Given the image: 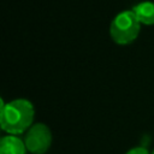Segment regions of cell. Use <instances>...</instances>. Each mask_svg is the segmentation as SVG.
I'll return each instance as SVG.
<instances>
[{"mask_svg": "<svg viewBox=\"0 0 154 154\" xmlns=\"http://www.w3.org/2000/svg\"><path fill=\"white\" fill-rule=\"evenodd\" d=\"M34 106L26 99H16L8 103L1 99L0 125L10 135H19L28 131L34 120Z\"/></svg>", "mask_w": 154, "mask_h": 154, "instance_id": "obj_1", "label": "cell"}, {"mask_svg": "<svg viewBox=\"0 0 154 154\" xmlns=\"http://www.w3.org/2000/svg\"><path fill=\"white\" fill-rule=\"evenodd\" d=\"M141 30V23L132 10L118 13L109 26V35L118 45H129L134 42Z\"/></svg>", "mask_w": 154, "mask_h": 154, "instance_id": "obj_2", "label": "cell"}, {"mask_svg": "<svg viewBox=\"0 0 154 154\" xmlns=\"http://www.w3.org/2000/svg\"><path fill=\"white\" fill-rule=\"evenodd\" d=\"M24 143L26 149L32 154L46 153L52 143V132L49 128L43 123L34 124L25 134Z\"/></svg>", "mask_w": 154, "mask_h": 154, "instance_id": "obj_3", "label": "cell"}, {"mask_svg": "<svg viewBox=\"0 0 154 154\" xmlns=\"http://www.w3.org/2000/svg\"><path fill=\"white\" fill-rule=\"evenodd\" d=\"M26 150L24 141L16 135L4 136L0 141V154H25Z\"/></svg>", "mask_w": 154, "mask_h": 154, "instance_id": "obj_4", "label": "cell"}, {"mask_svg": "<svg viewBox=\"0 0 154 154\" xmlns=\"http://www.w3.org/2000/svg\"><path fill=\"white\" fill-rule=\"evenodd\" d=\"M132 11L141 24L154 25V1H142L137 4Z\"/></svg>", "mask_w": 154, "mask_h": 154, "instance_id": "obj_5", "label": "cell"}, {"mask_svg": "<svg viewBox=\"0 0 154 154\" xmlns=\"http://www.w3.org/2000/svg\"><path fill=\"white\" fill-rule=\"evenodd\" d=\"M126 154H149V152L144 147H135L131 148L129 152H126Z\"/></svg>", "mask_w": 154, "mask_h": 154, "instance_id": "obj_6", "label": "cell"}, {"mask_svg": "<svg viewBox=\"0 0 154 154\" xmlns=\"http://www.w3.org/2000/svg\"><path fill=\"white\" fill-rule=\"evenodd\" d=\"M152 154H154V150H153V153H152Z\"/></svg>", "mask_w": 154, "mask_h": 154, "instance_id": "obj_7", "label": "cell"}]
</instances>
